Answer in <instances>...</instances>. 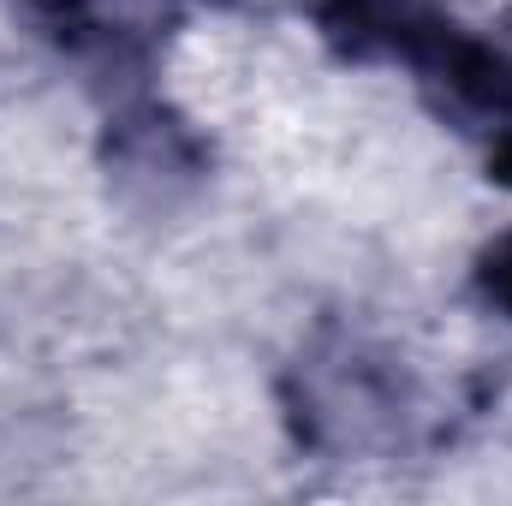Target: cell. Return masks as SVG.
I'll use <instances>...</instances> for the list:
<instances>
[{
  "instance_id": "obj_1",
  "label": "cell",
  "mask_w": 512,
  "mask_h": 506,
  "mask_svg": "<svg viewBox=\"0 0 512 506\" xmlns=\"http://www.w3.org/2000/svg\"><path fill=\"white\" fill-rule=\"evenodd\" d=\"M280 399L298 447L328 459L387 453L417 417V381L405 358H393L382 340L358 328H322L310 346H298Z\"/></svg>"
},
{
  "instance_id": "obj_2",
  "label": "cell",
  "mask_w": 512,
  "mask_h": 506,
  "mask_svg": "<svg viewBox=\"0 0 512 506\" xmlns=\"http://www.w3.org/2000/svg\"><path fill=\"white\" fill-rule=\"evenodd\" d=\"M429 120L453 131L489 179L512 185V42L447 12L405 60Z\"/></svg>"
},
{
  "instance_id": "obj_3",
  "label": "cell",
  "mask_w": 512,
  "mask_h": 506,
  "mask_svg": "<svg viewBox=\"0 0 512 506\" xmlns=\"http://www.w3.org/2000/svg\"><path fill=\"white\" fill-rule=\"evenodd\" d=\"M12 6L48 54L102 78L120 96L155 72L179 24V0H12Z\"/></svg>"
},
{
  "instance_id": "obj_4",
  "label": "cell",
  "mask_w": 512,
  "mask_h": 506,
  "mask_svg": "<svg viewBox=\"0 0 512 506\" xmlns=\"http://www.w3.org/2000/svg\"><path fill=\"white\" fill-rule=\"evenodd\" d=\"M215 167L209 137L173 102L126 90L102 126V173L131 209H179Z\"/></svg>"
},
{
  "instance_id": "obj_5",
  "label": "cell",
  "mask_w": 512,
  "mask_h": 506,
  "mask_svg": "<svg viewBox=\"0 0 512 506\" xmlns=\"http://www.w3.org/2000/svg\"><path fill=\"white\" fill-rule=\"evenodd\" d=\"M322 48L346 66H405L429 30L453 12L447 0H304Z\"/></svg>"
},
{
  "instance_id": "obj_6",
  "label": "cell",
  "mask_w": 512,
  "mask_h": 506,
  "mask_svg": "<svg viewBox=\"0 0 512 506\" xmlns=\"http://www.w3.org/2000/svg\"><path fill=\"white\" fill-rule=\"evenodd\" d=\"M471 292H477L483 310H495L501 322H512V227L495 233L477 251V262H471Z\"/></svg>"
}]
</instances>
